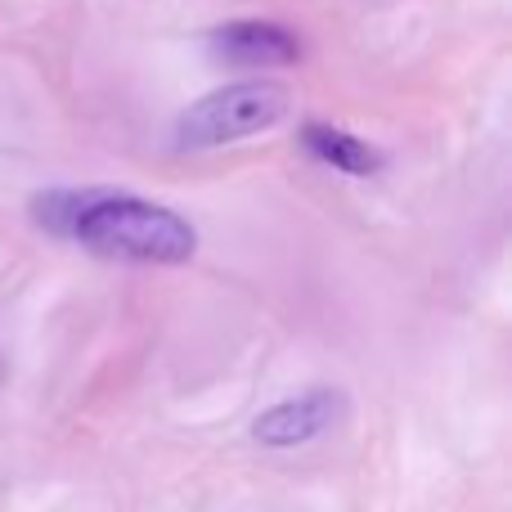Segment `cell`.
Returning <instances> with one entry per match:
<instances>
[{
  "label": "cell",
  "instance_id": "1",
  "mask_svg": "<svg viewBox=\"0 0 512 512\" xmlns=\"http://www.w3.org/2000/svg\"><path fill=\"white\" fill-rule=\"evenodd\" d=\"M32 216L50 234L77 239L81 248L108 256V261L140 265H180L198 248V234L185 216L171 207L144 203L117 189H54L36 194Z\"/></svg>",
  "mask_w": 512,
  "mask_h": 512
},
{
  "label": "cell",
  "instance_id": "3",
  "mask_svg": "<svg viewBox=\"0 0 512 512\" xmlns=\"http://www.w3.org/2000/svg\"><path fill=\"white\" fill-rule=\"evenodd\" d=\"M337 414H342V396L328 387H315L306 396L279 400L274 409H265L252 423V436L261 445H270V450H292V445H306L319 432H328L337 423Z\"/></svg>",
  "mask_w": 512,
  "mask_h": 512
},
{
  "label": "cell",
  "instance_id": "5",
  "mask_svg": "<svg viewBox=\"0 0 512 512\" xmlns=\"http://www.w3.org/2000/svg\"><path fill=\"white\" fill-rule=\"evenodd\" d=\"M306 149L315 153L319 162H328L333 171H346V176H373V171L382 167L378 149H369L364 140H355V135L337 131V126H328V122L306 126Z\"/></svg>",
  "mask_w": 512,
  "mask_h": 512
},
{
  "label": "cell",
  "instance_id": "4",
  "mask_svg": "<svg viewBox=\"0 0 512 512\" xmlns=\"http://www.w3.org/2000/svg\"><path fill=\"white\" fill-rule=\"evenodd\" d=\"M212 54L225 63H234V68H283V63L301 59V45L288 27L261 23V18H243V23L216 27Z\"/></svg>",
  "mask_w": 512,
  "mask_h": 512
},
{
  "label": "cell",
  "instance_id": "2",
  "mask_svg": "<svg viewBox=\"0 0 512 512\" xmlns=\"http://www.w3.org/2000/svg\"><path fill=\"white\" fill-rule=\"evenodd\" d=\"M292 99L279 81H239V86H221L189 104L180 117V144L185 149H216V144H234L279 126L288 117Z\"/></svg>",
  "mask_w": 512,
  "mask_h": 512
}]
</instances>
